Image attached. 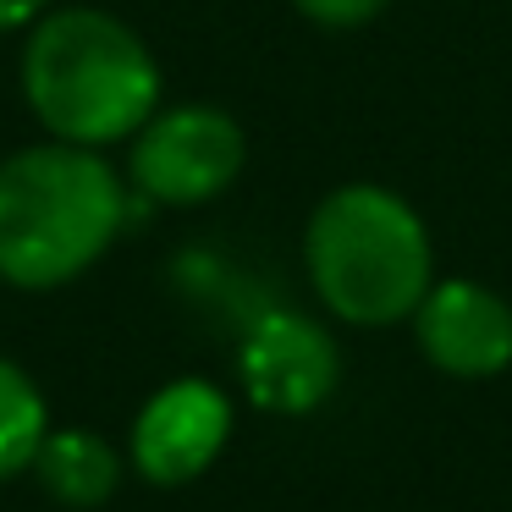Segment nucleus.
<instances>
[{"instance_id": "1", "label": "nucleus", "mask_w": 512, "mask_h": 512, "mask_svg": "<svg viewBox=\"0 0 512 512\" xmlns=\"http://www.w3.org/2000/svg\"><path fill=\"white\" fill-rule=\"evenodd\" d=\"M17 83L45 138L78 149L133 144L160 111V61L105 6H50L23 39Z\"/></svg>"}, {"instance_id": "2", "label": "nucleus", "mask_w": 512, "mask_h": 512, "mask_svg": "<svg viewBox=\"0 0 512 512\" xmlns=\"http://www.w3.org/2000/svg\"><path fill=\"white\" fill-rule=\"evenodd\" d=\"M133 199L105 149L45 138L0 160V281L56 292L100 265L122 237Z\"/></svg>"}, {"instance_id": "3", "label": "nucleus", "mask_w": 512, "mask_h": 512, "mask_svg": "<svg viewBox=\"0 0 512 512\" xmlns=\"http://www.w3.org/2000/svg\"><path fill=\"white\" fill-rule=\"evenodd\" d=\"M303 265L320 303L347 325H397L435 287V254L419 210L380 182H347L314 204Z\"/></svg>"}, {"instance_id": "4", "label": "nucleus", "mask_w": 512, "mask_h": 512, "mask_svg": "<svg viewBox=\"0 0 512 512\" xmlns=\"http://www.w3.org/2000/svg\"><path fill=\"white\" fill-rule=\"evenodd\" d=\"M248 138L215 105H166L133 133L127 177L133 193L166 210H193L210 204L243 177Z\"/></svg>"}, {"instance_id": "5", "label": "nucleus", "mask_w": 512, "mask_h": 512, "mask_svg": "<svg viewBox=\"0 0 512 512\" xmlns=\"http://www.w3.org/2000/svg\"><path fill=\"white\" fill-rule=\"evenodd\" d=\"M237 375H243V391L254 408L298 419L336 391L342 353L320 320L298 309H270L248 325L243 347H237Z\"/></svg>"}, {"instance_id": "6", "label": "nucleus", "mask_w": 512, "mask_h": 512, "mask_svg": "<svg viewBox=\"0 0 512 512\" xmlns=\"http://www.w3.org/2000/svg\"><path fill=\"white\" fill-rule=\"evenodd\" d=\"M232 441V397L215 380H166L133 419V468L149 485H188Z\"/></svg>"}, {"instance_id": "7", "label": "nucleus", "mask_w": 512, "mask_h": 512, "mask_svg": "<svg viewBox=\"0 0 512 512\" xmlns=\"http://www.w3.org/2000/svg\"><path fill=\"white\" fill-rule=\"evenodd\" d=\"M413 336L441 375L490 380L512 364V309L479 281H435L413 309Z\"/></svg>"}, {"instance_id": "8", "label": "nucleus", "mask_w": 512, "mask_h": 512, "mask_svg": "<svg viewBox=\"0 0 512 512\" xmlns=\"http://www.w3.org/2000/svg\"><path fill=\"white\" fill-rule=\"evenodd\" d=\"M34 479L67 512H94L122 485V457L94 430H50L34 457Z\"/></svg>"}, {"instance_id": "9", "label": "nucleus", "mask_w": 512, "mask_h": 512, "mask_svg": "<svg viewBox=\"0 0 512 512\" xmlns=\"http://www.w3.org/2000/svg\"><path fill=\"white\" fill-rule=\"evenodd\" d=\"M50 435V402L23 364L0 358V485L34 474V457Z\"/></svg>"}, {"instance_id": "10", "label": "nucleus", "mask_w": 512, "mask_h": 512, "mask_svg": "<svg viewBox=\"0 0 512 512\" xmlns=\"http://www.w3.org/2000/svg\"><path fill=\"white\" fill-rule=\"evenodd\" d=\"M292 6L320 28H364L386 12L391 0H292Z\"/></svg>"}, {"instance_id": "11", "label": "nucleus", "mask_w": 512, "mask_h": 512, "mask_svg": "<svg viewBox=\"0 0 512 512\" xmlns=\"http://www.w3.org/2000/svg\"><path fill=\"white\" fill-rule=\"evenodd\" d=\"M56 0H0V34H17V28H34Z\"/></svg>"}]
</instances>
